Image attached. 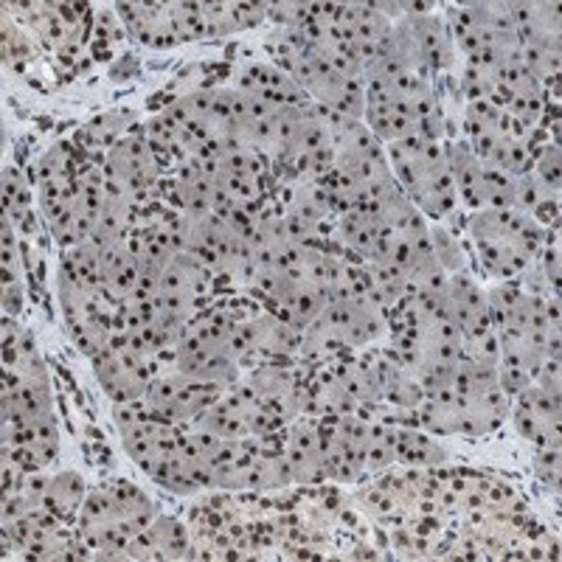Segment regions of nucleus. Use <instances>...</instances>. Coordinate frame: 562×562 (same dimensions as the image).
<instances>
[{
  "instance_id": "7",
  "label": "nucleus",
  "mask_w": 562,
  "mask_h": 562,
  "mask_svg": "<svg viewBox=\"0 0 562 562\" xmlns=\"http://www.w3.org/2000/svg\"><path fill=\"white\" fill-rule=\"evenodd\" d=\"M3 304H6V312H9V315H17V312H20V292H17V290H6Z\"/></svg>"
},
{
  "instance_id": "2",
  "label": "nucleus",
  "mask_w": 562,
  "mask_h": 562,
  "mask_svg": "<svg viewBox=\"0 0 562 562\" xmlns=\"http://www.w3.org/2000/svg\"><path fill=\"white\" fill-rule=\"evenodd\" d=\"M537 172H540V180L546 189H559V150L551 146V150L543 152L540 163H537Z\"/></svg>"
},
{
  "instance_id": "6",
  "label": "nucleus",
  "mask_w": 562,
  "mask_h": 562,
  "mask_svg": "<svg viewBox=\"0 0 562 562\" xmlns=\"http://www.w3.org/2000/svg\"><path fill=\"white\" fill-rule=\"evenodd\" d=\"M113 413H115V425L121 428V430H124V428H130V425H135V422H141V419L135 417V413H132L130 408H121V405H115V410H113Z\"/></svg>"
},
{
  "instance_id": "5",
  "label": "nucleus",
  "mask_w": 562,
  "mask_h": 562,
  "mask_svg": "<svg viewBox=\"0 0 562 562\" xmlns=\"http://www.w3.org/2000/svg\"><path fill=\"white\" fill-rule=\"evenodd\" d=\"M23 189H25V186H23L20 172L12 169V166H6V169H3V191H6V197H17Z\"/></svg>"
},
{
  "instance_id": "1",
  "label": "nucleus",
  "mask_w": 562,
  "mask_h": 562,
  "mask_svg": "<svg viewBox=\"0 0 562 562\" xmlns=\"http://www.w3.org/2000/svg\"><path fill=\"white\" fill-rule=\"evenodd\" d=\"M430 236H433V253H436L441 261H445L447 268L458 270L461 264H464V253H461V248L456 245L453 236H447L445 231H433Z\"/></svg>"
},
{
  "instance_id": "3",
  "label": "nucleus",
  "mask_w": 562,
  "mask_h": 562,
  "mask_svg": "<svg viewBox=\"0 0 562 562\" xmlns=\"http://www.w3.org/2000/svg\"><path fill=\"white\" fill-rule=\"evenodd\" d=\"M51 492L62 500V504H76V500L82 497V481L73 476V472H65V476H59L51 484Z\"/></svg>"
},
{
  "instance_id": "4",
  "label": "nucleus",
  "mask_w": 562,
  "mask_h": 562,
  "mask_svg": "<svg viewBox=\"0 0 562 562\" xmlns=\"http://www.w3.org/2000/svg\"><path fill=\"white\" fill-rule=\"evenodd\" d=\"M500 382H504V388L509 394H520L526 386H528V374L523 368H515V366H506L504 374H500Z\"/></svg>"
}]
</instances>
